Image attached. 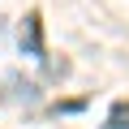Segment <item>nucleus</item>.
<instances>
[{
	"mask_svg": "<svg viewBox=\"0 0 129 129\" xmlns=\"http://www.w3.org/2000/svg\"><path fill=\"white\" fill-rule=\"evenodd\" d=\"M22 43L30 47V56H39V60H43V43H39V17H30V22H26V35H22Z\"/></svg>",
	"mask_w": 129,
	"mask_h": 129,
	"instance_id": "nucleus-1",
	"label": "nucleus"
}]
</instances>
